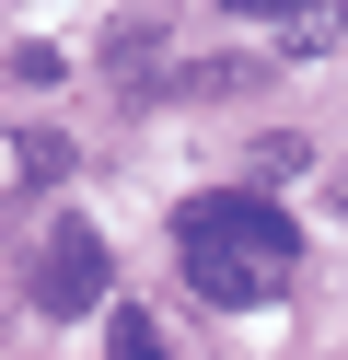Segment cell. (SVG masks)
Returning a JSON list of instances; mask_svg holds the SVG:
<instances>
[{
	"label": "cell",
	"instance_id": "6da1fadb",
	"mask_svg": "<svg viewBox=\"0 0 348 360\" xmlns=\"http://www.w3.org/2000/svg\"><path fill=\"white\" fill-rule=\"evenodd\" d=\"M174 256H186V290H198V302L255 314L278 279H290L302 233H290V210H267V198L221 186V198H186V210H174Z\"/></svg>",
	"mask_w": 348,
	"mask_h": 360
},
{
	"label": "cell",
	"instance_id": "7a4b0ae2",
	"mask_svg": "<svg viewBox=\"0 0 348 360\" xmlns=\"http://www.w3.org/2000/svg\"><path fill=\"white\" fill-rule=\"evenodd\" d=\"M105 302V233L93 221H58L35 256V314H93Z\"/></svg>",
	"mask_w": 348,
	"mask_h": 360
},
{
	"label": "cell",
	"instance_id": "3957f363",
	"mask_svg": "<svg viewBox=\"0 0 348 360\" xmlns=\"http://www.w3.org/2000/svg\"><path fill=\"white\" fill-rule=\"evenodd\" d=\"M105 349H116V360H162V326H151L139 302H116V314H105Z\"/></svg>",
	"mask_w": 348,
	"mask_h": 360
},
{
	"label": "cell",
	"instance_id": "277c9868",
	"mask_svg": "<svg viewBox=\"0 0 348 360\" xmlns=\"http://www.w3.org/2000/svg\"><path fill=\"white\" fill-rule=\"evenodd\" d=\"M232 12H267V24H278V12H290V0H232Z\"/></svg>",
	"mask_w": 348,
	"mask_h": 360
}]
</instances>
